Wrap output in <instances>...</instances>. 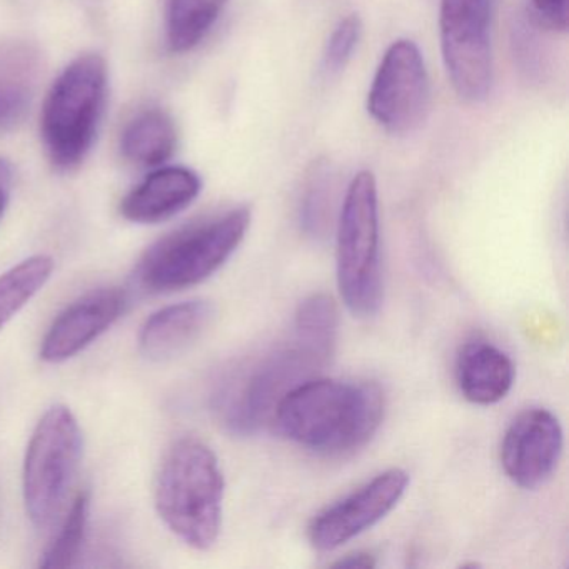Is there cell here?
Listing matches in <instances>:
<instances>
[{"label": "cell", "mask_w": 569, "mask_h": 569, "mask_svg": "<svg viewBox=\"0 0 569 569\" xmlns=\"http://www.w3.org/2000/svg\"><path fill=\"white\" fill-rule=\"evenodd\" d=\"M214 316V306L204 299L166 306L142 326L139 349L149 361H171L201 339Z\"/></svg>", "instance_id": "13"}, {"label": "cell", "mask_w": 569, "mask_h": 569, "mask_svg": "<svg viewBox=\"0 0 569 569\" xmlns=\"http://www.w3.org/2000/svg\"><path fill=\"white\" fill-rule=\"evenodd\" d=\"M338 329V306L331 296L318 292L298 306L292 336L328 361L335 356Z\"/></svg>", "instance_id": "19"}, {"label": "cell", "mask_w": 569, "mask_h": 569, "mask_svg": "<svg viewBox=\"0 0 569 569\" xmlns=\"http://www.w3.org/2000/svg\"><path fill=\"white\" fill-rule=\"evenodd\" d=\"M224 475L218 456L194 438L172 445L156 481V508L164 525L186 545L209 549L222 526Z\"/></svg>", "instance_id": "2"}, {"label": "cell", "mask_w": 569, "mask_h": 569, "mask_svg": "<svg viewBox=\"0 0 569 569\" xmlns=\"http://www.w3.org/2000/svg\"><path fill=\"white\" fill-rule=\"evenodd\" d=\"M455 378L466 401L492 406L511 392L516 366L508 352L498 346L486 339H471L459 348Z\"/></svg>", "instance_id": "14"}, {"label": "cell", "mask_w": 569, "mask_h": 569, "mask_svg": "<svg viewBox=\"0 0 569 569\" xmlns=\"http://www.w3.org/2000/svg\"><path fill=\"white\" fill-rule=\"evenodd\" d=\"M81 456L78 419L68 406H52L36 426L24 461L26 511L36 528L51 525L61 511Z\"/></svg>", "instance_id": "7"}, {"label": "cell", "mask_w": 569, "mask_h": 569, "mask_svg": "<svg viewBox=\"0 0 569 569\" xmlns=\"http://www.w3.org/2000/svg\"><path fill=\"white\" fill-rule=\"evenodd\" d=\"M328 365V359L292 336L288 345L239 371L216 396L222 425L236 436L258 435L271 426L282 398Z\"/></svg>", "instance_id": "6"}, {"label": "cell", "mask_w": 569, "mask_h": 569, "mask_svg": "<svg viewBox=\"0 0 569 569\" xmlns=\"http://www.w3.org/2000/svg\"><path fill=\"white\" fill-rule=\"evenodd\" d=\"M251 226L246 206L179 228L151 246L138 266L139 284L174 292L201 284L238 251Z\"/></svg>", "instance_id": "3"}, {"label": "cell", "mask_w": 569, "mask_h": 569, "mask_svg": "<svg viewBox=\"0 0 569 569\" xmlns=\"http://www.w3.org/2000/svg\"><path fill=\"white\" fill-rule=\"evenodd\" d=\"M336 274L342 302L356 318H372L382 305L378 182L361 171L349 182L336 232Z\"/></svg>", "instance_id": "4"}, {"label": "cell", "mask_w": 569, "mask_h": 569, "mask_svg": "<svg viewBox=\"0 0 569 569\" xmlns=\"http://www.w3.org/2000/svg\"><path fill=\"white\" fill-rule=\"evenodd\" d=\"M385 411V391L376 382L311 378L282 398L271 426L308 451L339 458L375 438Z\"/></svg>", "instance_id": "1"}, {"label": "cell", "mask_w": 569, "mask_h": 569, "mask_svg": "<svg viewBox=\"0 0 569 569\" xmlns=\"http://www.w3.org/2000/svg\"><path fill=\"white\" fill-rule=\"evenodd\" d=\"M41 52L28 41L0 44V134L18 128L34 99L41 76Z\"/></svg>", "instance_id": "16"}, {"label": "cell", "mask_w": 569, "mask_h": 569, "mask_svg": "<svg viewBox=\"0 0 569 569\" xmlns=\"http://www.w3.org/2000/svg\"><path fill=\"white\" fill-rule=\"evenodd\" d=\"M201 188V179L191 169H161L126 196L121 212L128 221L158 224L189 208L198 199Z\"/></svg>", "instance_id": "15"}, {"label": "cell", "mask_w": 569, "mask_h": 569, "mask_svg": "<svg viewBox=\"0 0 569 569\" xmlns=\"http://www.w3.org/2000/svg\"><path fill=\"white\" fill-rule=\"evenodd\" d=\"M562 446L565 435L559 419L545 408L526 409L506 429L499 459L516 486L538 489L555 475Z\"/></svg>", "instance_id": "11"}, {"label": "cell", "mask_w": 569, "mask_h": 569, "mask_svg": "<svg viewBox=\"0 0 569 569\" xmlns=\"http://www.w3.org/2000/svg\"><path fill=\"white\" fill-rule=\"evenodd\" d=\"M128 306V296L118 288L99 289L72 302L58 316L41 346V359L51 365L68 361L104 335Z\"/></svg>", "instance_id": "12"}, {"label": "cell", "mask_w": 569, "mask_h": 569, "mask_svg": "<svg viewBox=\"0 0 569 569\" xmlns=\"http://www.w3.org/2000/svg\"><path fill=\"white\" fill-rule=\"evenodd\" d=\"M6 208H8V192L0 189V218L4 214Z\"/></svg>", "instance_id": "27"}, {"label": "cell", "mask_w": 569, "mask_h": 569, "mask_svg": "<svg viewBox=\"0 0 569 569\" xmlns=\"http://www.w3.org/2000/svg\"><path fill=\"white\" fill-rule=\"evenodd\" d=\"M431 109V84L416 42L399 39L389 46L372 79L368 112L392 136L418 131Z\"/></svg>", "instance_id": "9"}, {"label": "cell", "mask_w": 569, "mask_h": 569, "mask_svg": "<svg viewBox=\"0 0 569 569\" xmlns=\"http://www.w3.org/2000/svg\"><path fill=\"white\" fill-rule=\"evenodd\" d=\"M12 181V169L8 162L0 159V189H8Z\"/></svg>", "instance_id": "26"}, {"label": "cell", "mask_w": 569, "mask_h": 569, "mask_svg": "<svg viewBox=\"0 0 569 569\" xmlns=\"http://www.w3.org/2000/svg\"><path fill=\"white\" fill-rule=\"evenodd\" d=\"M178 144V132L168 112L146 109L139 112L122 132L124 158L141 168H154L171 159Z\"/></svg>", "instance_id": "17"}, {"label": "cell", "mask_w": 569, "mask_h": 569, "mask_svg": "<svg viewBox=\"0 0 569 569\" xmlns=\"http://www.w3.org/2000/svg\"><path fill=\"white\" fill-rule=\"evenodd\" d=\"M229 0H168V42L174 52L194 49L214 28Z\"/></svg>", "instance_id": "18"}, {"label": "cell", "mask_w": 569, "mask_h": 569, "mask_svg": "<svg viewBox=\"0 0 569 569\" xmlns=\"http://www.w3.org/2000/svg\"><path fill=\"white\" fill-rule=\"evenodd\" d=\"M536 18L552 31H568L569 0H531Z\"/></svg>", "instance_id": "24"}, {"label": "cell", "mask_w": 569, "mask_h": 569, "mask_svg": "<svg viewBox=\"0 0 569 569\" xmlns=\"http://www.w3.org/2000/svg\"><path fill=\"white\" fill-rule=\"evenodd\" d=\"M332 171L331 166L325 161L315 162L312 171L306 181L301 198L299 218L301 226L309 236L325 234L331 221L332 209Z\"/></svg>", "instance_id": "22"}, {"label": "cell", "mask_w": 569, "mask_h": 569, "mask_svg": "<svg viewBox=\"0 0 569 569\" xmlns=\"http://www.w3.org/2000/svg\"><path fill=\"white\" fill-rule=\"evenodd\" d=\"M361 34L362 22L358 14L346 16L338 22L322 52L321 72L325 78L332 79L345 71L361 41Z\"/></svg>", "instance_id": "23"}, {"label": "cell", "mask_w": 569, "mask_h": 569, "mask_svg": "<svg viewBox=\"0 0 569 569\" xmlns=\"http://www.w3.org/2000/svg\"><path fill=\"white\" fill-rule=\"evenodd\" d=\"M408 472L386 469L355 491L315 516L308 529L309 542L319 552L335 551L381 522L408 491Z\"/></svg>", "instance_id": "10"}, {"label": "cell", "mask_w": 569, "mask_h": 569, "mask_svg": "<svg viewBox=\"0 0 569 569\" xmlns=\"http://www.w3.org/2000/svg\"><path fill=\"white\" fill-rule=\"evenodd\" d=\"M89 506H91V501H89L88 492H81L72 501L61 531L42 556L41 568L62 569L76 565L82 546H84L86 532H88Z\"/></svg>", "instance_id": "21"}, {"label": "cell", "mask_w": 569, "mask_h": 569, "mask_svg": "<svg viewBox=\"0 0 569 569\" xmlns=\"http://www.w3.org/2000/svg\"><path fill=\"white\" fill-rule=\"evenodd\" d=\"M376 565H378V562H376V558L371 552L358 551L346 555L345 558L339 559V561H336L332 566H336V568L369 569L375 568Z\"/></svg>", "instance_id": "25"}, {"label": "cell", "mask_w": 569, "mask_h": 569, "mask_svg": "<svg viewBox=\"0 0 569 569\" xmlns=\"http://www.w3.org/2000/svg\"><path fill=\"white\" fill-rule=\"evenodd\" d=\"M108 68L86 54L64 69L49 91L41 131L49 159L59 171L79 168L91 151L104 112Z\"/></svg>", "instance_id": "5"}, {"label": "cell", "mask_w": 569, "mask_h": 569, "mask_svg": "<svg viewBox=\"0 0 569 569\" xmlns=\"http://www.w3.org/2000/svg\"><path fill=\"white\" fill-rule=\"evenodd\" d=\"M52 271V258L39 254L0 274V329L48 284Z\"/></svg>", "instance_id": "20"}, {"label": "cell", "mask_w": 569, "mask_h": 569, "mask_svg": "<svg viewBox=\"0 0 569 569\" xmlns=\"http://www.w3.org/2000/svg\"><path fill=\"white\" fill-rule=\"evenodd\" d=\"M439 39L452 89L462 101H486L492 86L491 0H441Z\"/></svg>", "instance_id": "8"}]
</instances>
